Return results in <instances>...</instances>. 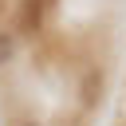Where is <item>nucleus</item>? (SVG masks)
<instances>
[{
	"label": "nucleus",
	"mask_w": 126,
	"mask_h": 126,
	"mask_svg": "<svg viewBox=\"0 0 126 126\" xmlns=\"http://www.w3.org/2000/svg\"><path fill=\"white\" fill-rule=\"evenodd\" d=\"M51 8H55V0H20V4H16V32H20V35L43 32Z\"/></svg>",
	"instance_id": "f257e3e1"
},
{
	"label": "nucleus",
	"mask_w": 126,
	"mask_h": 126,
	"mask_svg": "<svg viewBox=\"0 0 126 126\" xmlns=\"http://www.w3.org/2000/svg\"><path fill=\"white\" fill-rule=\"evenodd\" d=\"M102 98V75L98 71H87V83H83V106H98Z\"/></svg>",
	"instance_id": "f03ea898"
},
{
	"label": "nucleus",
	"mask_w": 126,
	"mask_h": 126,
	"mask_svg": "<svg viewBox=\"0 0 126 126\" xmlns=\"http://www.w3.org/2000/svg\"><path fill=\"white\" fill-rule=\"evenodd\" d=\"M12 59V32H0V63Z\"/></svg>",
	"instance_id": "7ed1b4c3"
},
{
	"label": "nucleus",
	"mask_w": 126,
	"mask_h": 126,
	"mask_svg": "<svg viewBox=\"0 0 126 126\" xmlns=\"http://www.w3.org/2000/svg\"><path fill=\"white\" fill-rule=\"evenodd\" d=\"M8 4H12V0H0V24H4V12H8Z\"/></svg>",
	"instance_id": "20e7f679"
},
{
	"label": "nucleus",
	"mask_w": 126,
	"mask_h": 126,
	"mask_svg": "<svg viewBox=\"0 0 126 126\" xmlns=\"http://www.w3.org/2000/svg\"><path fill=\"white\" fill-rule=\"evenodd\" d=\"M24 126H43V122H24Z\"/></svg>",
	"instance_id": "39448f33"
}]
</instances>
